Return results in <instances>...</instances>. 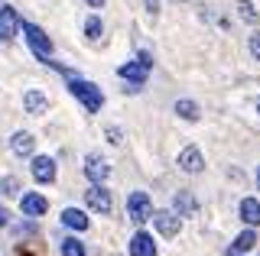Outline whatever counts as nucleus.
Here are the masks:
<instances>
[{"instance_id":"1","label":"nucleus","mask_w":260,"mask_h":256,"mask_svg":"<svg viewBox=\"0 0 260 256\" xmlns=\"http://www.w3.org/2000/svg\"><path fill=\"white\" fill-rule=\"evenodd\" d=\"M62 75L69 78V88H72V94H75V98L85 104L88 110H101V104H104V98H101V91H98V88L91 84V81H85V78H78V75H72V71H65L62 68Z\"/></svg>"},{"instance_id":"2","label":"nucleus","mask_w":260,"mask_h":256,"mask_svg":"<svg viewBox=\"0 0 260 256\" xmlns=\"http://www.w3.org/2000/svg\"><path fill=\"white\" fill-rule=\"evenodd\" d=\"M85 201H88V207H94L98 214L114 211V195H111V188H104V182H94V185L85 191Z\"/></svg>"},{"instance_id":"3","label":"nucleus","mask_w":260,"mask_h":256,"mask_svg":"<svg viewBox=\"0 0 260 256\" xmlns=\"http://www.w3.org/2000/svg\"><path fill=\"white\" fill-rule=\"evenodd\" d=\"M23 33H26L29 49L36 52V55H43V59L49 62V55H52V42H49V36L36 26V23H23Z\"/></svg>"},{"instance_id":"4","label":"nucleus","mask_w":260,"mask_h":256,"mask_svg":"<svg viewBox=\"0 0 260 256\" xmlns=\"http://www.w3.org/2000/svg\"><path fill=\"white\" fill-rule=\"evenodd\" d=\"M127 214H130L137 224L150 221V218H153V201H150V195H143V191H134V195L127 198Z\"/></svg>"},{"instance_id":"5","label":"nucleus","mask_w":260,"mask_h":256,"mask_svg":"<svg viewBox=\"0 0 260 256\" xmlns=\"http://www.w3.org/2000/svg\"><path fill=\"white\" fill-rule=\"evenodd\" d=\"M32 179L43 182V185H49V182L55 179V162L49 156H36V159H32Z\"/></svg>"},{"instance_id":"6","label":"nucleus","mask_w":260,"mask_h":256,"mask_svg":"<svg viewBox=\"0 0 260 256\" xmlns=\"http://www.w3.org/2000/svg\"><path fill=\"white\" fill-rule=\"evenodd\" d=\"M16 29H20V17H16V10L13 7H4L0 10V39H13L16 36Z\"/></svg>"},{"instance_id":"7","label":"nucleus","mask_w":260,"mask_h":256,"mask_svg":"<svg viewBox=\"0 0 260 256\" xmlns=\"http://www.w3.org/2000/svg\"><path fill=\"white\" fill-rule=\"evenodd\" d=\"M85 175L91 182H104L111 175V165H108V159L104 156H88V162H85Z\"/></svg>"},{"instance_id":"8","label":"nucleus","mask_w":260,"mask_h":256,"mask_svg":"<svg viewBox=\"0 0 260 256\" xmlns=\"http://www.w3.org/2000/svg\"><path fill=\"white\" fill-rule=\"evenodd\" d=\"M146 71H150V65H143V62L137 59V62H127V65H120V68H117V75L124 78V81L143 84V81H146Z\"/></svg>"},{"instance_id":"9","label":"nucleus","mask_w":260,"mask_h":256,"mask_svg":"<svg viewBox=\"0 0 260 256\" xmlns=\"http://www.w3.org/2000/svg\"><path fill=\"white\" fill-rule=\"evenodd\" d=\"M179 169H182V172H202V169H205L202 153H199L195 146H185L182 153H179Z\"/></svg>"},{"instance_id":"10","label":"nucleus","mask_w":260,"mask_h":256,"mask_svg":"<svg viewBox=\"0 0 260 256\" xmlns=\"http://www.w3.org/2000/svg\"><path fill=\"white\" fill-rule=\"evenodd\" d=\"M130 256H156V246H153V237L150 234H134L130 240Z\"/></svg>"},{"instance_id":"11","label":"nucleus","mask_w":260,"mask_h":256,"mask_svg":"<svg viewBox=\"0 0 260 256\" xmlns=\"http://www.w3.org/2000/svg\"><path fill=\"white\" fill-rule=\"evenodd\" d=\"M20 207H23V214H26V218H39V214H46L49 201H46L43 195H23Z\"/></svg>"},{"instance_id":"12","label":"nucleus","mask_w":260,"mask_h":256,"mask_svg":"<svg viewBox=\"0 0 260 256\" xmlns=\"http://www.w3.org/2000/svg\"><path fill=\"white\" fill-rule=\"evenodd\" d=\"M10 146H13L16 156H29L32 146H36V137L26 133V130H20V133H13V137H10Z\"/></svg>"},{"instance_id":"13","label":"nucleus","mask_w":260,"mask_h":256,"mask_svg":"<svg viewBox=\"0 0 260 256\" xmlns=\"http://www.w3.org/2000/svg\"><path fill=\"white\" fill-rule=\"evenodd\" d=\"M238 211H241V221L244 224H250V227H257V224H260V201H257V198H244Z\"/></svg>"},{"instance_id":"14","label":"nucleus","mask_w":260,"mask_h":256,"mask_svg":"<svg viewBox=\"0 0 260 256\" xmlns=\"http://www.w3.org/2000/svg\"><path fill=\"white\" fill-rule=\"evenodd\" d=\"M23 107L29 110V114H46L49 110V98L43 91H26V98H23Z\"/></svg>"},{"instance_id":"15","label":"nucleus","mask_w":260,"mask_h":256,"mask_svg":"<svg viewBox=\"0 0 260 256\" xmlns=\"http://www.w3.org/2000/svg\"><path fill=\"white\" fill-rule=\"evenodd\" d=\"M254 243H257V234H254V230H244V234L234 240L231 246H228V256H241V253L254 250Z\"/></svg>"},{"instance_id":"16","label":"nucleus","mask_w":260,"mask_h":256,"mask_svg":"<svg viewBox=\"0 0 260 256\" xmlns=\"http://www.w3.org/2000/svg\"><path fill=\"white\" fill-rule=\"evenodd\" d=\"M62 224L72 227V230H88V218L78 211V207H65V211H62Z\"/></svg>"},{"instance_id":"17","label":"nucleus","mask_w":260,"mask_h":256,"mask_svg":"<svg viewBox=\"0 0 260 256\" xmlns=\"http://www.w3.org/2000/svg\"><path fill=\"white\" fill-rule=\"evenodd\" d=\"M156 230L162 237H176L179 234V218H176V214H166V211L156 214Z\"/></svg>"},{"instance_id":"18","label":"nucleus","mask_w":260,"mask_h":256,"mask_svg":"<svg viewBox=\"0 0 260 256\" xmlns=\"http://www.w3.org/2000/svg\"><path fill=\"white\" fill-rule=\"evenodd\" d=\"M199 211V201L189 195V191H179L176 195V214H195Z\"/></svg>"},{"instance_id":"19","label":"nucleus","mask_w":260,"mask_h":256,"mask_svg":"<svg viewBox=\"0 0 260 256\" xmlns=\"http://www.w3.org/2000/svg\"><path fill=\"white\" fill-rule=\"evenodd\" d=\"M62 256H85V243L75 237H62Z\"/></svg>"},{"instance_id":"20","label":"nucleus","mask_w":260,"mask_h":256,"mask_svg":"<svg viewBox=\"0 0 260 256\" xmlns=\"http://www.w3.org/2000/svg\"><path fill=\"white\" fill-rule=\"evenodd\" d=\"M176 114L182 120H199V107H195V101H176Z\"/></svg>"},{"instance_id":"21","label":"nucleus","mask_w":260,"mask_h":256,"mask_svg":"<svg viewBox=\"0 0 260 256\" xmlns=\"http://www.w3.org/2000/svg\"><path fill=\"white\" fill-rule=\"evenodd\" d=\"M101 29L104 26H101V20H98V17H88L85 20V36L88 39H94V42H98V39H101Z\"/></svg>"},{"instance_id":"22","label":"nucleus","mask_w":260,"mask_h":256,"mask_svg":"<svg viewBox=\"0 0 260 256\" xmlns=\"http://www.w3.org/2000/svg\"><path fill=\"white\" fill-rule=\"evenodd\" d=\"M238 13H241V17H244V20H250V23H254V20H257V10H254V7H250V4H247V0H241V4H238Z\"/></svg>"},{"instance_id":"23","label":"nucleus","mask_w":260,"mask_h":256,"mask_svg":"<svg viewBox=\"0 0 260 256\" xmlns=\"http://www.w3.org/2000/svg\"><path fill=\"white\" fill-rule=\"evenodd\" d=\"M247 46H250V55L260 62V33H250V42Z\"/></svg>"},{"instance_id":"24","label":"nucleus","mask_w":260,"mask_h":256,"mask_svg":"<svg viewBox=\"0 0 260 256\" xmlns=\"http://www.w3.org/2000/svg\"><path fill=\"white\" fill-rule=\"evenodd\" d=\"M108 140L111 143H120V130H114V126H111V130H108Z\"/></svg>"},{"instance_id":"25","label":"nucleus","mask_w":260,"mask_h":256,"mask_svg":"<svg viewBox=\"0 0 260 256\" xmlns=\"http://www.w3.org/2000/svg\"><path fill=\"white\" fill-rule=\"evenodd\" d=\"M146 10H150V13H156V10H159V0H146Z\"/></svg>"},{"instance_id":"26","label":"nucleus","mask_w":260,"mask_h":256,"mask_svg":"<svg viewBox=\"0 0 260 256\" xmlns=\"http://www.w3.org/2000/svg\"><path fill=\"white\" fill-rule=\"evenodd\" d=\"M7 221H10V218H7V211L0 207V227H7Z\"/></svg>"},{"instance_id":"27","label":"nucleus","mask_w":260,"mask_h":256,"mask_svg":"<svg viewBox=\"0 0 260 256\" xmlns=\"http://www.w3.org/2000/svg\"><path fill=\"white\" fill-rule=\"evenodd\" d=\"M88 7H104V0H85Z\"/></svg>"},{"instance_id":"28","label":"nucleus","mask_w":260,"mask_h":256,"mask_svg":"<svg viewBox=\"0 0 260 256\" xmlns=\"http://www.w3.org/2000/svg\"><path fill=\"white\" fill-rule=\"evenodd\" d=\"M257 182H260V169H257Z\"/></svg>"},{"instance_id":"29","label":"nucleus","mask_w":260,"mask_h":256,"mask_svg":"<svg viewBox=\"0 0 260 256\" xmlns=\"http://www.w3.org/2000/svg\"><path fill=\"white\" fill-rule=\"evenodd\" d=\"M257 107H260V104H257Z\"/></svg>"}]
</instances>
